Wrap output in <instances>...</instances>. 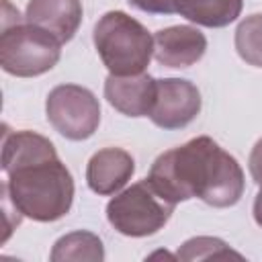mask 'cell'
<instances>
[{
    "label": "cell",
    "mask_w": 262,
    "mask_h": 262,
    "mask_svg": "<svg viewBox=\"0 0 262 262\" xmlns=\"http://www.w3.org/2000/svg\"><path fill=\"white\" fill-rule=\"evenodd\" d=\"M147 180L176 205L201 199L217 209L233 207L246 186L237 160L209 135H199L160 154L149 168Z\"/></svg>",
    "instance_id": "6da1fadb"
},
{
    "label": "cell",
    "mask_w": 262,
    "mask_h": 262,
    "mask_svg": "<svg viewBox=\"0 0 262 262\" xmlns=\"http://www.w3.org/2000/svg\"><path fill=\"white\" fill-rule=\"evenodd\" d=\"M2 190L33 221L49 223L66 217L74 203V178L57 151L20 162L4 170Z\"/></svg>",
    "instance_id": "7a4b0ae2"
},
{
    "label": "cell",
    "mask_w": 262,
    "mask_h": 262,
    "mask_svg": "<svg viewBox=\"0 0 262 262\" xmlns=\"http://www.w3.org/2000/svg\"><path fill=\"white\" fill-rule=\"evenodd\" d=\"M98 57L108 74H143L154 57V37L149 31L123 10L104 12L92 31Z\"/></svg>",
    "instance_id": "3957f363"
},
{
    "label": "cell",
    "mask_w": 262,
    "mask_h": 262,
    "mask_svg": "<svg viewBox=\"0 0 262 262\" xmlns=\"http://www.w3.org/2000/svg\"><path fill=\"white\" fill-rule=\"evenodd\" d=\"M61 41L49 31L23 20H2L0 66L6 74L33 78L49 72L61 55Z\"/></svg>",
    "instance_id": "277c9868"
},
{
    "label": "cell",
    "mask_w": 262,
    "mask_h": 262,
    "mask_svg": "<svg viewBox=\"0 0 262 262\" xmlns=\"http://www.w3.org/2000/svg\"><path fill=\"white\" fill-rule=\"evenodd\" d=\"M176 203L168 201L147 178L117 192L106 205L108 223L127 237L158 233L172 217Z\"/></svg>",
    "instance_id": "5b68a950"
},
{
    "label": "cell",
    "mask_w": 262,
    "mask_h": 262,
    "mask_svg": "<svg viewBox=\"0 0 262 262\" xmlns=\"http://www.w3.org/2000/svg\"><path fill=\"white\" fill-rule=\"evenodd\" d=\"M45 115L59 135L70 141H84L100 125V102L84 86L59 84L47 94Z\"/></svg>",
    "instance_id": "8992f818"
},
{
    "label": "cell",
    "mask_w": 262,
    "mask_h": 262,
    "mask_svg": "<svg viewBox=\"0 0 262 262\" xmlns=\"http://www.w3.org/2000/svg\"><path fill=\"white\" fill-rule=\"evenodd\" d=\"M201 104V92L190 80L162 78L158 80L156 102L149 113V119L156 127L166 131L182 129L199 117Z\"/></svg>",
    "instance_id": "52a82bcc"
},
{
    "label": "cell",
    "mask_w": 262,
    "mask_h": 262,
    "mask_svg": "<svg viewBox=\"0 0 262 262\" xmlns=\"http://www.w3.org/2000/svg\"><path fill=\"white\" fill-rule=\"evenodd\" d=\"M133 8L147 14H180L182 18L221 29L233 23L244 6V0H127Z\"/></svg>",
    "instance_id": "ba28073f"
},
{
    "label": "cell",
    "mask_w": 262,
    "mask_h": 262,
    "mask_svg": "<svg viewBox=\"0 0 262 262\" xmlns=\"http://www.w3.org/2000/svg\"><path fill=\"white\" fill-rule=\"evenodd\" d=\"M207 37L190 25H174L156 31L154 57L166 68H190L203 59Z\"/></svg>",
    "instance_id": "9c48e42d"
},
{
    "label": "cell",
    "mask_w": 262,
    "mask_h": 262,
    "mask_svg": "<svg viewBox=\"0 0 262 262\" xmlns=\"http://www.w3.org/2000/svg\"><path fill=\"white\" fill-rule=\"evenodd\" d=\"M158 92V80L149 74L115 76L108 74L104 80L106 102L127 117H149Z\"/></svg>",
    "instance_id": "30bf717a"
},
{
    "label": "cell",
    "mask_w": 262,
    "mask_h": 262,
    "mask_svg": "<svg viewBox=\"0 0 262 262\" xmlns=\"http://www.w3.org/2000/svg\"><path fill=\"white\" fill-rule=\"evenodd\" d=\"M135 160L123 147H102L88 160L86 182L88 188L100 196L117 194L133 176Z\"/></svg>",
    "instance_id": "8fae6325"
},
{
    "label": "cell",
    "mask_w": 262,
    "mask_h": 262,
    "mask_svg": "<svg viewBox=\"0 0 262 262\" xmlns=\"http://www.w3.org/2000/svg\"><path fill=\"white\" fill-rule=\"evenodd\" d=\"M82 2L80 0H29L25 20L49 31L61 43L74 39L82 25Z\"/></svg>",
    "instance_id": "7c38bea8"
},
{
    "label": "cell",
    "mask_w": 262,
    "mask_h": 262,
    "mask_svg": "<svg viewBox=\"0 0 262 262\" xmlns=\"http://www.w3.org/2000/svg\"><path fill=\"white\" fill-rule=\"evenodd\" d=\"M49 258L53 262H68V260L102 262L104 260V246L96 233L78 229V231H70V233L61 235L53 244Z\"/></svg>",
    "instance_id": "4fadbf2b"
},
{
    "label": "cell",
    "mask_w": 262,
    "mask_h": 262,
    "mask_svg": "<svg viewBox=\"0 0 262 262\" xmlns=\"http://www.w3.org/2000/svg\"><path fill=\"white\" fill-rule=\"evenodd\" d=\"M233 41L237 55L246 63L262 68V12L250 14L244 20H239Z\"/></svg>",
    "instance_id": "5bb4252c"
},
{
    "label": "cell",
    "mask_w": 262,
    "mask_h": 262,
    "mask_svg": "<svg viewBox=\"0 0 262 262\" xmlns=\"http://www.w3.org/2000/svg\"><path fill=\"white\" fill-rule=\"evenodd\" d=\"M178 260H211V258H242L239 252L231 250L223 239L211 235H199L186 239L178 252Z\"/></svg>",
    "instance_id": "9a60e30c"
},
{
    "label": "cell",
    "mask_w": 262,
    "mask_h": 262,
    "mask_svg": "<svg viewBox=\"0 0 262 262\" xmlns=\"http://www.w3.org/2000/svg\"><path fill=\"white\" fill-rule=\"evenodd\" d=\"M248 168H250L252 180L260 186V184H262V137L254 143V147H252V151H250Z\"/></svg>",
    "instance_id": "2e32d148"
},
{
    "label": "cell",
    "mask_w": 262,
    "mask_h": 262,
    "mask_svg": "<svg viewBox=\"0 0 262 262\" xmlns=\"http://www.w3.org/2000/svg\"><path fill=\"white\" fill-rule=\"evenodd\" d=\"M252 213H254V221L262 227V184H260V190L254 199V207H252Z\"/></svg>",
    "instance_id": "e0dca14e"
}]
</instances>
